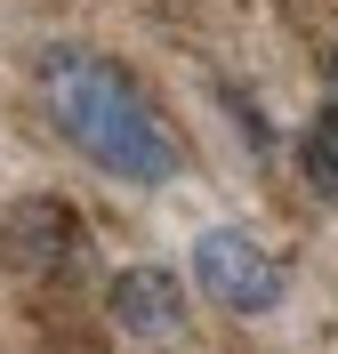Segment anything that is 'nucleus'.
Here are the masks:
<instances>
[{
	"label": "nucleus",
	"mask_w": 338,
	"mask_h": 354,
	"mask_svg": "<svg viewBox=\"0 0 338 354\" xmlns=\"http://www.w3.org/2000/svg\"><path fill=\"white\" fill-rule=\"evenodd\" d=\"M41 88L48 121L81 161H97L121 185H169L185 169V137L169 129V113L137 88L129 65H113L97 48H41Z\"/></svg>",
	"instance_id": "nucleus-1"
},
{
	"label": "nucleus",
	"mask_w": 338,
	"mask_h": 354,
	"mask_svg": "<svg viewBox=\"0 0 338 354\" xmlns=\"http://www.w3.org/2000/svg\"><path fill=\"white\" fill-rule=\"evenodd\" d=\"M194 282H202L225 314H274L282 290H290V274H282L274 250L250 242L242 225H209L202 242H194Z\"/></svg>",
	"instance_id": "nucleus-2"
},
{
	"label": "nucleus",
	"mask_w": 338,
	"mask_h": 354,
	"mask_svg": "<svg viewBox=\"0 0 338 354\" xmlns=\"http://www.w3.org/2000/svg\"><path fill=\"white\" fill-rule=\"evenodd\" d=\"M113 322L145 346H169L185 330V306H178V282L161 274V266H129L121 282H113Z\"/></svg>",
	"instance_id": "nucleus-3"
},
{
	"label": "nucleus",
	"mask_w": 338,
	"mask_h": 354,
	"mask_svg": "<svg viewBox=\"0 0 338 354\" xmlns=\"http://www.w3.org/2000/svg\"><path fill=\"white\" fill-rule=\"evenodd\" d=\"M298 169H306V185H314L322 201H338V105L306 121V137H298Z\"/></svg>",
	"instance_id": "nucleus-4"
},
{
	"label": "nucleus",
	"mask_w": 338,
	"mask_h": 354,
	"mask_svg": "<svg viewBox=\"0 0 338 354\" xmlns=\"http://www.w3.org/2000/svg\"><path fill=\"white\" fill-rule=\"evenodd\" d=\"M330 97H338V57H330Z\"/></svg>",
	"instance_id": "nucleus-5"
}]
</instances>
